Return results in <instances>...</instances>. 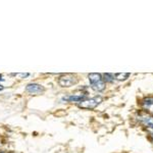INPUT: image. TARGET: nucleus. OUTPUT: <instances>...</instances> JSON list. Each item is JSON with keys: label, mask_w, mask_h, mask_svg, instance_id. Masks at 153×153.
Listing matches in <instances>:
<instances>
[{"label": "nucleus", "mask_w": 153, "mask_h": 153, "mask_svg": "<svg viewBox=\"0 0 153 153\" xmlns=\"http://www.w3.org/2000/svg\"><path fill=\"white\" fill-rule=\"evenodd\" d=\"M79 82V79L73 74H62L58 76L57 83L61 88H70Z\"/></svg>", "instance_id": "f257e3e1"}, {"label": "nucleus", "mask_w": 153, "mask_h": 153, "mask_svg": "<svg viewBox=\"0 0 153 153\" xmlns=\"http://www.w3.org/2000/svg\"><path fill=\"white\" fill-rule=\"evenodd\" d=\"M102 100L103 99L101 96H95V97L85 99L81 103H79L78 106L80 108H83V109H94L102 102Z\"/></svg>", "instance_id": "f03ea898"}, {"label": "nucleus", "mask_w": 153, "mask_h": 153, "mask_svg": "<svg viewBox=\"0 0 153 153\" xmlns=\"http://www.w3.org/2000/svg\"><path fill=\"white\" fill-rule=\"evenodd\" d=\"M26 91L32 95H39L45 92V87L39 83H30L26 86Z\"/></svg>", "instance_id": "7ed1b4c3"}, {"label": "nucleus", "mask_w": 153, "mask_h": 153, "mask_svg": "<svg viewBox=\"0 0 153 153\" xmlns=\"http://www.w3.org/2000/svg\"><path fill=\"white\" fill-rule=\"evenodd\" d=\"M85 99H87V95L86 94L68 95V96H65L62 98L63 101H66V102H75V103H81Z\"/></svg>", "instance_id": "20e7f679"}, {"label": "nucleus", "mask_w": 153, "mask_h": 153, "mask_svg": "<svg viewBox=\"0 0 153 153\" xmlns=\"http://www.w3.org/2000/svg\"><path fill=\"white\" fill-rule=\"evenodd\" d=\"M88 80L90 82V85H93V84H97L100 82H104L102 78V75L98 73H91L88 75Z\"/></svg>", "instance_id": "39448f33"}, {"label": "nucleus", "mask_w": 153, "mask_h": 153, "mask_svg": "<svg viewBox=\"0 0 153 153\" xmlns=\"http://www.w3.org/2000/svg\"><path fill=\"white\" fill-rule=\"evenodd\" d=\"M143 106H144V108H146V109L153 111V99L152 98H146V99L143 100Z\"/></svg>", "instance_id": "423d86ee"}, {"label": "nucleus", "mask_w": 153, "mask_h": 153, "mask_svg": "<svg viewBox=\"0 0 153 153\" xmlns=\"http://www.w3.org/2000/svg\"><path fill=\"white\" fill-rule=\"evenodd\" d=\"M102 78H103V81H104V83H112L113 81L115 80L114 78V75L113 74H103L102 75Z\"/></svg>", "instance_id": "0eeeda50"}, {"label": "nucleus", "mask_w": 153, "mask_h": 153, "mask_svg": "<svg viewBox=\"0 0 153 153\" xmlns=\"http://www.w3.org/2000/svg\"><path fill=\"white\" fill-rule=\"evenodd\" d=\"M129 76H130L129 73H123V74L118 73V74H115L114 75L115 80H117V81H125V80H127Z\"/></svg>", "instance_id": "6e6552de"}, {"label": "nucleus", "mask_w": 153, "mask_h": 153, "mask_svg": "<svg viewBox=\"0 0 153 153\" xmlns=\"http://www.w3.org/2000/svg\"><path fill=\"white\" fill-rule=\"evenodd\" d=\"M18 76H19L21 79H26V78H28V76H31V74L30 73H22V74H18Z\"/></svg>", "instance_id": "1a4fd4ad"}, {"label": "nucleus", "mask_w": 153, "mask_h": 153, "mask_svg": "<svg viewBox=\"0 0 153 153\" xmlns=\"http://www.w3.org/2000/svg\"><path fill=\"white\" fill-rule=\"evenodd\" d=\"M5 79L3 78V75H0V82H4Z\"/></svg>", "instance_id": "9d476101"}, {"label": "nucleus", "mask_w": 153, "mask_h": 153, "mask_svg": "<svg viewBox=\"0 0 153 153\" xmlns=\"http://www.w3.org/2000/svg\"><path fill=\"white\" fill-rule=\"evenodd\" d=\"M4 90V86H2L1 84H0V92H1V91H3Z\"/></svg>", "instance_id": "9b49d317"}, {"label": "nucleus", "mask_w": 153, "mask_h": 153, "mask_svg": "<svg viewBox=\"0 0 153 153\" xmlns=\"http://www.w3.org/2000/svg\"><path fill=\"white\" fill-rule=\"evenodd\" d=\"M2 153H7V152H2Z\"/></svg>", "instance_id": "f8f14e48"}]
</instances>
